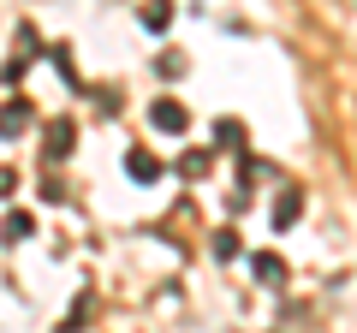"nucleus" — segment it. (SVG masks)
I'll list each match as a JSON object with an SVG mask.
<instances>
[{"mask_svg":"<svg viewBox=\"0 0 357 333\" xmlns=\"http://www.w3.org/2000/svg\"><path fill=\"white\" fill-rule=\"evenodd\" d=\"M126 173H131V179H143V185H155V179H161V161H155L149 149H131L126 155Z\"/></svg>","mask_w":357,"mask_h":333,"instance_id":"f257e3e1","label":"nucleus"},{"mask_svg":"<svg viewBox=\"0 0 357 333\" xmlns=\"http://www.w3.org/2000/svg\"><path fill=\"white\" fill-rule=\"evenodd\" d=\"M30 125V102H6L0 107V137H18Z\"/></svg>","mask_w":357,"mask_h":333,"instance_id":"f03ea898","label":"nucleus"},{"mask_svg":"<svg viewBox=\"0 0 357 333\" xmlns=\"http://www.w3.org/2000/svg\"><path fill=\"white\" fill-rule=\"evenodd\" d=\"M149 119H155L161 131H185V107H178V102H155Z\"/></svg>","mask_w":357,"mask_h":333,"instance_id":"7ed1b4c3","label":"nucleus"},{"mask_svg":"<svg viewBox=\"0 0 357 333\" xmlns=\"http://www.w3.org/2000/svg\"><path fill=\"white\" fill-rule=\"evenodd\" d=\"M298 215H304V196H298V191H286V196H280V203H274V226H280V232H286V226H292V220H298Z\"/></svg>","mask_w":357,"mask_h":333,"instance_id":"20e7f679","label":"nucleus"},{"mask_svg":"<svg viewBox=\"0 0 357 333\" xmlns=\"http://www.w3.org/2000/svg\"><path fill=\"white\" fill-rule=\"evenodd\" d=\"M48 155H54V161H60V155H72V119H54V125H48Z\"/></svg>","mask_w":357,"mask_h":333,"instance_id":"39448f33","label":"nucleus"},{"mask_svg":"<svg viewBox=\"0 0 357 333\" xmlns=\"http://www.w3.org/2000/svg\"><path fill=\"white\" fill-rule=\"evenodd\" d=\"M143 24H149V30H167V24H173V6H167V0H155V6H143Z\"/></svg>","mask_w":357,"mask_h":333,"instance_id":"423d86ee","label":"nucleus"},{"mask_svg":"<svg viewBox=\"0 0 357 333\" xmlns=\"http://www.w3.org/2000/svg\"><path fill=\"white\" fill-rule=\"evenodd\" d=\"M215 137H220V149H244V125H232V119H220Z\"/></svg>","mask_w":357,"mask_h":333,"instance_id":"0eeeda50","label":"nucleus"},{"mask_svg":"<svg viewBox=\"0 0 357 333\" xmlns=\"http://www.w3.org/2000/svg\"><path fill=\"white\" fill-rule=\"evenodd\" d=\"M280 256H256V280H268V286H274V280H280Z\"/></svg>","mask_w":357,"mask_h":333,"instance_id":"6e6552de","label":"nucleus"},{"mask_svg":"<svg viewBox=\"0 0 357 333\" xmlns=\"http://www.w3.org/2000/svg\"><path fill=\"white\" fill-rule=\"evenodd\" d=\"M178 173H185V179H197V173H208V155H185V161H178Z\"/></svg>","mask_w":357,"mask_h":333,"instance_id":"1a4fd4ad","label":"nucleus"},{"mask_svg":"<svg viewBox=\"0 0 357 333\" xmlns=\"http://www.w3.org/2000/svg\"><path fill=\"white\" fill-rule=\"evenodd\" d=\"M6 238H30V215H13V220H6Z\"/></svg>","mask_w":357,"mask_h":333,"instance_id":"9d476101","label":"nucleus"},{"mask_svg":"<svg viewBox=\"0 0 357 333\" xmlns=\"http://www.w3.org/2000/svg\"><path fill=\"white\" fill-rule=\"evenodd\" d=\"M13 185H18V173H13V166H0V196L13 191Z\"/></svg>","mask_w":357,"mask_h":333,"instance_id":"9b49d317","label":"nucleus"}]
</instances>
